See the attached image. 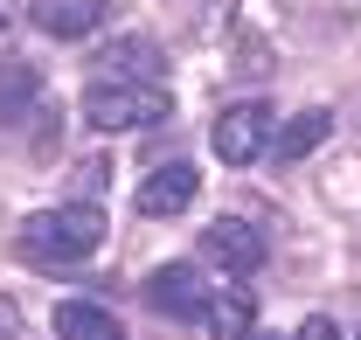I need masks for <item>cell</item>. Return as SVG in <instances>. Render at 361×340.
I'll list each match as a JSON object with an SVG mask.
<instances>
[{
    "label": "cell",
    "mask_w": 361,
    "mask_h": 340,
    "mask_svg": "<svg viewBox=\"0 0 361 340\" xmlns=\"http://www.w3.org/2000/svg\"><path fill=\"white\" fill-rule=\"evenodd\" d=\"M21 257L28 264H84L97 243H104V209L90 202H63V209H42L21 222Z\"/></svg>",
    "instance_id": "6da1fadb"
},
{
    "label": "cell",
    "mask_w": 361,
    "mask_h": 340,
    "mask_svg": "<svg viewBox=\"0 0 361 340\" xmlns=\"http://www.w3.org/2000/svg\"><path fill=\"white\" fill-rule=\"evenodd\" d=\"M84 119L97 132H133V126H153V119H174V97L160 84H118V77H97L84 90Z\"/></svg>",
    "instance_id": "7a4b0ae2"
},
{
    "label": "cell",
    "mask_w": 361,
    "mask_h": 340,
    "mask_svg": "<svg viewBox=\"0 0 361 340\" xmlns=\"http://www.w3.org/2000/svg\"><path fill=\"white\" fill-rule=\"evenodd\" d=\"M209 146H216L223 167H250L271 146V111L264 104H223V119L209 126Z\"/></svg>",
    "instance_id": "3957f363"
},
{
    "label": "cell",
    "mask_w": 361,
    "mask_h": 340,
    "mask_svg": "<svg viewBox=\"0 0 361 340\" xmlns=\"http://www.w3.org/2000/svg\"><path fill=\"white\" fill-rule=\"evenodd\" d=\"M202 250H209V264H223L229 278H250V271H264V229H250V222H236V215H223V222H209L202 229Z\"/></svg>",
    "instance_id": "277c9868"
},
{
    "label": "cell",
    "mask_w": 361,
    "mask_h": 340,
    "mask_svg": "<svg viewBox=\"0 0 361 340\" xmlns=\"http://www.w3.org/2000/svg\"><path fill=\"white\" fill-rule=\"evenodd\" d=\"M146 305L167 312V320H195V312H209V285H202L195 264H160L146 278Z\"/></svg>",
    "instance_id": "5b68a950"
},
{
    "label": "cell",
    "mask_w": 361,
    "mask_h": 340,
    "mask_svg": "<svg viewBox=\"0 0 361 340\" xmlns=\"http://www.w3.org/2000/svg\"><path fill=\"white\" fill-rule=\"evenodd\" d=\"M195 188H202V174L188 167V160H167V167H153L139 181V215H180L195 202Z\"/></svg>",
    "instance_id": "8992f818"
},
{
    "label": "cell",
    "mask_w": 361,
    "mask_h": 340,
    "mask_svg": "<svg viewBox=\"0 0 361 340\" xmlns=\"http://www.w3.org/2000/svg\"><path fill=\"white\" fill-rule=\"evenodd\" d=\"M35 28L56 35V42H77V35H97L104 28V0H28Z\"/></svg>",
    "instance_id": "52a82bcc"
},
{
    "label": "cell",
    "mask_w": 361,
    "mask_h": 340,
    "mask_svg": "<svg viewBox=\"0 0 361 340\" xmlns=\"http://www.w3.org/2000/svg\"><path fill=\"white\" fill-rule=\"evenodd\" d=\"M209 334L216 340H250L257 334V298L243 292V285H223V292H209Z\"/></svg>",
    "instance_id": "ba28073f"
},
{
    "label": "cell",
    "mask_w": 361,
    "mask_h": 340,
    "mask_svg": "<svg viewBox=\"0 0 361 340\" xmlns=\"http://www.w3.org/2000/svg\"><path fill=\"white\" fill-rule=\"evenodd\" d=\"M35 97H42V77H35L21 56H7V63H0V126L35 119Z\"/></svg>",
    "instance_id": "9c48e42d"
},
{
    "label": "cell",
    "mask_w": 361,
    "mask_h": 340,
    "mask_svg": "<svg viewBox=\"0 0 361 340\" xmlns=\"http://www.w3.org/2000/svg\"><path fill=\"white\" fill-rule=\"evenodd\" d=\"M56 334L63 340H126V327L104 305H90V298H63L56 305Z\"/></svg>",
    "instance_id": "30bf717a"
},
{
    "label": "cell",
    "mask_w": 361,
    "mask_h": 340,
    "mask_svg": "<svg viewBox=\"0 0 361 340\" xmlns=\"http://www.w3.org/2000/svg\"><path fill=\"white\" fill-rule=\"evenodd\" d=\"M111 77L118 84H160V49L146 42V35H126V42H111Z\"/></svg>",
    "instance_id": "8fae6325"
},
{
    "label": "cell",
    "mask_w": 361,
    "mask_h": 340,
    "mask_svg": "<svg viewBox=\"0 0 361 340\" xmlns=\"http://www.w3.org/2000/svg\"><path fill=\"white\" fill-rule=\"evenodd\" d=\"M326 132H334V111H299L292 126L278 132V160H306V153H313Z\"/></svg>",
    "instance_id": "7c38bea8"
},
{
    "label": "cell",
    "mask_w": 361,
    "mask_h": 340,
    "mask_svg": "<svg viewBox=\"0 0 361 340\" xmlns=\"http://www.w3.org/2000/svg\"><path fill=\"white\" fill-rule=\"evenodd\" d=\"M299 340H341V327H334V320H306V327H299Z\"/></svg>",
    "instance_id": "4fadbf2b"
},
{
    "label": "cell",
    "mask_w": 361,
    "mask_h": 340,
    "mask_svg": "<svg viewBox=\"0 0 361 340\" xmlns=\"http://www.w3.org/2000/svg\"><path fill=\"white\" fill-rule=\"evenodd\" d=\"M250 340H285V334H250Z\"/></svg>",
    "instance_id": "5bb4252c"
}]
</instances>
